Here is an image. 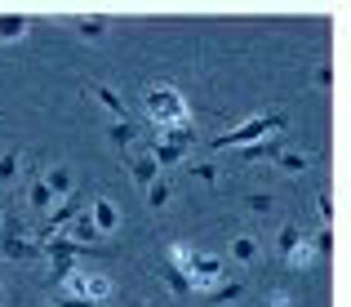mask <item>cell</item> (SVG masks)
Returning <instances> with one entry per match:
<instances>
[{
	"label": "cell",
	"mask_w": 351,
	"mask_h": 307,
	"mask_svg": "<svg viewBox=\"0 0 351 307\" xmlns=\"http://www.w3.org/2000/svg\"><path fill=\"white\" fill-rule=\"evenodd\" d=\"M143 107H147V116H152V125L160 129V134H165V129L191 125V107H187V98H182L173 85H147Z\"/></svg>",
	"instance_id": "1"
},
{
	"label": "cell",
	"mask_w": 351,
	"mask_h": 307,
	"mask_svg": "<svg viewBox=\"0 0 351 307\" xmlns=\"http://www.w3.org/2000/svg\"><path fill=\"white\" fill-rule=\"evenodd\" d=\"M285 125H289V120H285L280 111H271V116H254V120H245V125L227 129V134L209 138V147H249V143H258V138H267V134H285Z\"/></svg>",
	"instance_id": "2"
},
{
	"label": "cell",
	"mask_w": 351,
	"mask_h": 307,
	"mask_svg": "<svg viewBox=\"0 0 351 307\" xmlns=\"http://www.w3.org/2000/svg\"><path fill=\"white\" fill-rule=\"evenodd\" d=\"M223 272H227V263L218 254H196V258H191V267H187V285L209 294L218 281H223Z\"/></svg>",
	"instance_id": "3"
},
{
	"label": "cell",
	"mask_w": 351,
	"mask_h": 307,
	"mask_svg": "<svg viewBox=\"0 0 351 307\" xmlns=\"http://www.w3.org/2000/svg\"><path fill=\"white\" fill-rule=\"evenodd\" d=\"M80 205H85V187H76L71 196H62V201H58V209H49V218H45L40 240H45V236H58V227H67V223L76 218V214H80Z\"/></svg>",
	"instance_id": "4"
},
{
	"label": "cell",
	"mask_w": 351,
	"mask_h": 307,
	"mask_svg": "<svg viewBox=\"0 0 351 307\" xmlns=\"http://www.w3.org/2000/svg\"><path fill=\"white\" fill-rule=\"evenodd\" d=\"M285 147H289V134H267V138H258V143L240 147V156H245V161H276Z\"/></svg>",
	"instance_id": "5"
},
{
	"label": "cell",
	"mask_w": 351,
	"mask_h": 307,
	"mask_svg": "<svg viewBox=\"0 0 351 307\" xmlns=\"http://www.w3.org/2000/svg\"><path fill=\"white\" fill-rule=\"evenodd\" d=\"M89 223L98 227V236H116V231H120V209H116V201L98 196L94 209H89Z\"/></svg>",
	"instance_id": "6"
},
{
	"label": "cell",
	"mask_w": 351,
	"mask_h": 307,
	"mask_svg": "<svg viewBox=\"0 0 351 307\" xmlns=\"http://www.w3.org/2000/svg\"><path fill=\"white\" fill-rule=\"evenodd\" d=\"M0 258H9V263H32V258H40V240L9 236V240H0Z\"/></svg>",
	"instance_id": "7"
},
{
	"label": "cell",
	"mask_w": 351,
	"mask_h": 307,
	"mask_svg": "<svg viewBox=\"0 0 351 307\" xmlns=\"http://www.w3.org/2000/svg\"><path fill=\"white\" fill-rule=\"evenodd\" d=\"M40 183L49 187V196H53V201H62V196H71V192H76V183H71V170H67V165L40 170Z\"/></svg>",
	"instance_id": "8"
},
{
	"label": "cell",
	"mask_w": 351,
	"mask_h": 307,
	"mask_svg": "<svg viewBox=\"0 0 351 307\" xmlns=\"http://www.w3.org/2000/svg\"><path fill=\"white\" fill-rule=\"evenodd\" d=\"M147 156L156 161V170H173V165H182V161H187V147H178V143H160V138H156Z\"/></svg>",
	"instance_id": "9"
},
{
	"label": "cell",
	"mask_w": 351,
	"mask_h": 307,
	"mask_svg": "<svg viewBox=\"0 0 351 307\" xmlns=\"http://www.w3.org/2000/svg\"><path fill=\"white\" fill-rule=\"evenodd\" d=\"M80 294H85L89 303H103V299H112V276L107 272H85V285H80Z\"/></svg>",
	"instance_id": "10"
},
{
	"label": "cell",
	"mask_w": 351,
	"mask_h": 307,
	"mask_svg": "<svg viewBox=\"0 0 351 307\" xmlns=\"http://www.w3.org/2000/svg\"><path fill=\"white\" fill-rule=\"evenodd\" d=\"M85 94H89V98H98V102H103V107L112 111L116 120H129V111H125V98H120V94H116L112 85H89Z\"/></svg>",
	"instance_id": "11"
},
{
	"label": "cell",
	"mask_w": 351,
	"mask_h": 307,
	"mask_svg": "<svg viewBox=\"0 0 351 307\" xmlns=\"http://www.w3.org/2000/svg\"><path fill=\"white\" fill-rule=\"evenodd\" d=\"M169 201H173V183L165 179V174H156V179L147 183V209H156V214H160Z\"/></svg>",
	"instance_id": "12"
},
{
	"label": "cell",
	"mask_w": 351,
	"mask_h": 307,
	"mask_svg": "<svg viewBox=\"0 0 351 307\" xmlns=\"http://www.w3.org/2000/svg\"><path fill=\"white\" fill-rule=\"evenodd\" d=\"M258 254H263L258 236H236V240H232V263H240V267H254V263H258Z\"/></svg>",
	"instance_id": "13"
},
{
	"label": "cell",
	"mask_w": 351,
	"mask_h": 307,
	"mask_svg": "<svg viewBox=\"0 0 351 307\" xmlns=\"http://www.w3.org/2000/svg\"><path fill=\"white\" fill-rule=\"evenodd\" d=\"M67 227H71V236H67V240H76V245H85V249L94 245V240H103V236H98V227L89 223V214H76Z\"/></svg>",
	"instance_id": "14"
},
{
	"label": "cell",
	"mask_w": 351,
	"mask_h": 307,
	"mask_svg": "<svg viewBox=\"0 0 351 307\" xmlns=\"http://www.w3.org/2000/svg\"><path fill=\"white\" fill-rule=\"evenodd\" d=\"M276 170H285V174H307V165H311V152H289V147H285L280 156H276Z\"/></svg>",
	"instance_id": "15"
},
{
	"label": "cell",
	"mask_w": 351,
	"mask_h": 307,
	"mask_svg": "<svg viewBox=\"0 0 351 307\" xmlns=\"http://www.w3.org/2000/svg\"><path fill=\"white\" fill-rule=\"evenodd\" d=\"M240 294H245V281H218L214 290H209V303L223 307V303H236Z\"/></svg>",
	"instance_id": "16"
},
{
	"label": "cell",
	"mask_w": 351,
	"mask_h": 307,
	"mask_svg": "<svg viewBox=\"0 0 351 307\" xmlns=\"http://www.w3.org/2000/svg\"><path fill=\"white\" fill-rule=\"evenodd\" d=\"M27 36V18L23 14H0V41H23Z\"/></svg>",
	"instance_id": "17"
},
{
	"label": "cell",
	"mask_w": 351,
	"mask_h": 307,
	"mask_svg": "<svg viewBox=\"0 0 351 307\" xmlns=\"http://www.w3.org/2000/svg\"><path fill=\"white\" fill-rule=\"evenodd\" d=\"M129 174H134V183L147 192V183H152L160 170H156V161H152V156H134V161H129Z\"/></svg>",
	"instance_id": "18"
},
{
	"label": "cell",
	"mask_w": 351,
	"mask_h": 307,
	"mask_svg": "<svg viewBox=\"0 0 351 307\" xmlns=\"http://www.w3.org/2000/svg\"><path fill=\"white\" fill-rule=\"evenodd\" d=\"M27 196H32V205H36V209H45V214H49L53 205H58V201L49 196V187L40 183V170H32V187H27Z\"/></svg>",
	"instance_id": "19"
},
{
	"label": "cell",
	"mask_w": 351,
	"mask_h": 307,
	"mask_svg": "<svg viewBox=\"0 0 351 307\" xmlns=\"http://www.w3.org/2000/svg\"><path fill=\"white\" fill-rule=\"evenodd\" d=\"M191 258H196V249L187 245V240H173L169 245V267H178L182 276H187V267H191Z\"/></svg>",
	"instance_id": "20"
},
{
	"label": "cell",
	"mask_w": 351,
	"mask_h": 307,
	"mask_svg": "<svg viewBox=\"0 0 351 307\" xmlns=\"http://www.w3.org/2000/svg\"><path fill=\"white\" fill-rule=\"evenodd\" d=\"M311 258H316V254H311V245H307V240H298V245L285 254V263H289V272H302V267H311Z\"/></svg>",
	"instance_id": "21"
},
{
	"label": "cell",
	"mask_w": 351,
	"mask_h": 307,
	"mask_svg": "<svg viewBox=\"0 0 351 307\" xmlns=\"http://www.w3.org/2000/svg\"><path fill=\"white\" fill-rule=\"evenodd\" d=\"M18 165H23V152H18V147H9V152L0 156V183H14L18 179Z\"/></svg>",
	"instance_id": "22"
},
{
	"label": "cell",
	"mask_w": 351,
	"mask_h": 307,
	"mask_svg": "<svg viewBox=\"0 0 351 307\" xmlns=\"http://www.w3.org/2000/svg\"><path fill=\"white\" fill-rule=\"evenodd\" d=\"M76 32L80 36H85V41H103V36H107V18H80V23H76Z\"/></svg>",
	"instance_id": "23"
},
{
	"label": "cell",
	"mask_w": 351,
	"mask_h": 307,
	"mask_svg": "<svg viewBox=\"0 0 351 307\" xmlns=\"http://www.w3.org/2000/svg\"><path fill=\"white\" fill-rule=\"evenodd\" d=\"M107 138H112V147H120V152H125V147L134 143V125H129V120H112Z\"/></svg>",
	"instance_id": "24"
},
{
	"label": "cell",
	"mask_w": 351,
	"mask_h": 307,
	"mask_svg": "<svg viewBox=\"0 0 351 307\" xmlns=\"http://www.w3.org/2000/svg\"><path fill=\"white\" fill-rule=\"evenodd\" d=\"M298 240H302V227H298V223H285L280 236H276V249H280V254H289V249L298 245Z\"/></svg>",
	"instance_id": "25"
},
{
	"label": "cell",
	"mask_w": 351,
	"mask_h": 307,
	"mask_svg": "<svg viewBox=\"0 0 351 307\" xmlns=\"http://www.w3.org/2000/svg\"><path fill=\"white\" fill-rule=\"evenodd\" d=\"M160 276H165V285H169V290H173V294H178V299H182V294H191V285H187V276H182V272H178V267H169V263H165V272H160Z\"/></svg>",
	"instance_id": "26"
},
{
	"label": "cell",
	"mask_w": 351,
	"mask_h": 307,
	"mask_svg": "<svg viewBox=\"0 0 351 307\" xmlns=\"http://www.w3.org/2000/svg\"><path fill=\"white\" fill-rule=\"evenodd\" d=\"M245 205H249V209H254V214H271V209H276L271 192H249V196H245Z\"/></svg>",
	"instance_id": "27"
},
{
	"label": "cell",
	"mask_w": 351,
	"mask_h": 307,
	"mask_svg": "<svg viewBox=\"0 0 351 307\" xmlns=\"http://www.w3.org/2000/svg\"><path fill=\"white\" fill-rule=\"evenodd\" d=\"M307 245H311V254H329V249H334V227H320Z\"/></svg>",
	"instance_id": "28"
},
{
	"label": "cell",
	"mask_w": 351,
	"mask_h": 307,
	"mask_svg": "<svg viewBox=\"0 0 351 307\" xmlns=\"http://www.w3.org/2000/svg\"><path fill=\"white\" fill-rule=\"evenodd\" d=\"M76 272V258H49V276L53 281H62V276Z\"/></svg>",
	"instance_id": "29"
},
{
	"label": "cell",
	"mask_w": 351,
	"mask_h": 307,
	"mask_svg": "<svg viewBox=\"0 0 351 307\" xmlns=\"http://www.w3.org/2000/svg\"><path fill=\"white\" fill-rule=\"evenodd\" d=\"M316 209H320V223L329 227V223H334V196H329V192H320V196H316Z\"/></svg>",
	"instance_id": "30"
},
{
	"label": "cell",
	"mask_w": 351,
	"mask_h": 307,
	"mask_svg": "<svg viewBox=\"0 0 351 307\" xmlns=\"http://www.w3.org/2000/svg\"><path fill=\"white\" fill-rule=\"evenodd\" d=\"M191 174H196V179H200V183H209V187H214V183H218V170H214V165H209V161H200V165H191Z\"/></svg>",
	"instance_id": "31"
},
{
	"label": "cell",
	"mask_w": 351,
	"mask_h": 307,
	"mask_svg": "<svg viewBox=\"0 0 351 307\" xmlns=\"http://www.w3.org/2000/svg\"><path fill=\"white\" fill-rule=\"evenodd\" d=\"M316 89H325V94L334 89V67H329V62H320V67H316Z\"/></svg>",
	"instance_id": "32"
},
{
	"label": "cell",
	"mask_w": 351,
	"mask_h": 307,
	"mask_svg": "<svg viewBox=\"0 0 351 307\" xmlns=\"http://www.w3.org/2000/svg\"><path fill=\"white\" fill-rule=\"evenodd\" d=\"M267 307H293V299H289V294H285V290H276L271 299H267Z\"/></svg>",
	"instance_id": "33"
},
{
	"label": "cell",
	"mask_w": 351,
	"mask_h": 307,
	"mask_svg": "<svg viewBox=\"0 0 351 307\" xmlns=\"http://www.w3.org/2000/svg\"><path fill=\"white\" fill-rule=\"evenodd\" d=\"M53 307H94V303H85V299H58Z\"/></svg>",
	"instance_id": "34"
},
{
	"label": "cell",
	"mask_w": 351,
	"mask_h": 307,
	"mask_svg": "<svg viewBox=\"0 0 351 307\" xmlns=\"http://www.w3.org/2000/svg\"><path fill=\"white\" fill-rule=\"evenodd\" d=\"M125 307H152V303H143V299H134V303H125Z\"/></svg>",
	"instance_id": "35"
},
{
	"label": "cell",
	"mask_w": 351,
	"mask_h": 307,
	"mask_svg": "<svg viewBox=\"0 0 351 307\" xmlns=\"http://www.w3.org/2000/svg\"><path fill=\"white\" fill-rule=\"evenodd\" d=\"M0 307H5V285H0Z\"/></svg>",
	"instance_id": "36"
},
{
	"label": "cell",
	"mask_w": 351,
	"mask_h": 307,
	"mask_svg": "<svg viewBox=\"0 0 351 307\" xmlns=\"http://www.w3.org/2000/svg\"><path fill=\"white\" fill-rule=\"evenodd\" d=\"M0 223H5V205H0Z\"/></svg>",
	"instance_id": "37"
},
{
	"label": "cell",
	"mask_w": 351,
	"mask_h": 307,
	"mask_svg": "<svg viewBox=\"0 0 351 307\" xmlns=\"http://www.w3.org/2000/svg\"><path fill=\"white\" fill-rule=\"evenodd\" d=\"M40 307H53V303H40Z\"/></svg>",
	"instance_id": "38"
}]
</instances>
